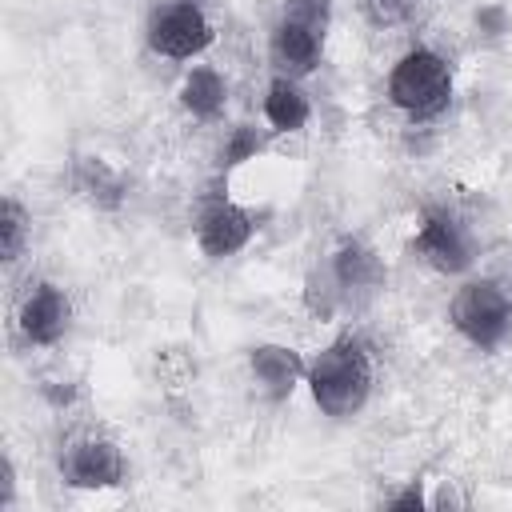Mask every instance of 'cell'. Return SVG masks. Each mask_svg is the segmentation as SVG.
<instances>
[{"label":"cell","mask_w":512,"mask_h":512,"mask_svg":"<svg viewBox=\"0 0 512 512\" xmlns=\"http://www.w3.org/2000/svg\"><path fill=\"white\" fill-rule=\"evenodd\" d=\"M312 396L328 416H348L364 404L368 384H372V364L368 352L356 340H336L332 348L320 352V360L308 372Z\"/></svg>","instance_id":"cell-1"},{"label":"cell","mask_w":512,"mask_h":512,"mask_svg":"<svg viewBox=\"0 0 512 512\" xmlns=\"http://www.w3.org/2000/svg\"><path fill=\"white\" fill-rule=\"evenodd\" d=\"M388 92L404 112L432 116L448 104V68L436 52H408L396 64V72L388 80Z\"/></svg>","instance_id":"cell-2"},{"label":"cell","mask_w":512,"mask_h":512,"mask_svg":"<svg viewBox=\"0 0 512 512\" xmlns=\"http://www.w3.org/2000/svg\"><path fill=\"white\" fill-rule=\"evenodd\" d=\"M452 324L480 348H492L504 340L508 324H512V308H508V296L480 280V284H468L460 288V296L452 300Z\"/></svg>","instance_id":"cell-3"},{"label":"cell","mask_w":512,"mask_h":512,"mask_svg":"<svg viewBox=\"0 0 512 512\" xmlns=\"http://www.w3.org/2000/svg\"><path fill=\"white\" fill-rule=\"evenodd\" d=\"M208 40H212V28H208L204 12L192 4H176L152 24V48L172 60L196 56L200 48H208Z\"/></svg>","instance_id":"cell-4"},{"label":"cell","mask_w":512,"mask_h":512,"mask_svg":"<svg viewBox=\"0 0 512 512\" xmlns=\"http://www.w3.org/2000/svg\"><path fill=\"white\" fill-rule=\"evenodd\" d=\"M64 476L76 488H108V484H120L124 464H120V452L108 440H84V444L68 448Z\"/></svg>","instance_id":"cell-5"},{"label":"cell","mask_w":512,"mask_h":512,"mask_svg":"<svg viewBox=\"0 0 512 512\" xmlns=\"http://www.w3.org/2000/svg\"><path fill=\"white\" fill-rule=\"evenodd\" d=\"M416 244H420V252H424L440 272H460V268L468 264V244H464L456 220L444 216V212H428V216H424Z\"/></svg>","instance_id":"cell-6"},{"label":"cell","mask_w":512,"mask_h":512,"mask_svg":"<svg viewBox=\"0 0 512 512\" xmlns=\"http://www.w3.org/2000/svg\"><path fill=\"white\" fill-rule=\"evenodd\" d=\"M64 324H68V300H64L60 288H52V284H40V288L24 300V308H20V328H24V336L36 340V344L60 340Z\"/></svg>","instance_id":"cell-7"},{"label":"cell","mask_w":512,"mask_h":512,"mask_svg":"<svg viewBox=\"0 0 512 512\" xmlns=\"http://www.w3.org/2000/svg\"><path fill=\"white\" fill-rule=\"evenodd\" d=\"M252 236V220L248 212L232 208V204H216L204 220H200V248L208 256H232L236 248H244Z\"/></svg>","instance_id":"cell-8"},{"label":"cell","mask_w":512,"mask_h":512,"mask_svg":"<svg viewBox=\"0 0 512 512\" xmlns=\"http://www.w3.org/2000/svg\"><path fill=\"white\" fill-rule=\"evenodd\" d=\"M252 372L260 376V384H268L272 396H284L292 392V384L300 380V356L292 348H276V344H264L252 352Z\"/></svg>","instance_id":"cell-9"},{"label":"cell","mask_w":512,"mask_h":512,"mask_svg":"<svg viewBox=\"0 0 512 512\" xmlns=\"http://www.w3.org/2000/svg\"><path fill=\"white\" fill-rule=\"evenodd\" d=\"M320 36H324V32H316V28H308V24L280 20V28H276V56H280L284 64H292L296 72H308V68L316 64V56H320Z\"/></svg>","instance_id":"cell-10"},{"label":"cell","mask_w":512,"mask_h":512,"mask_svg":"<svg viewBox=\"0 0 512 512\" xmlns=\"http://www.w3.org/2000/svg\"><path fill=\"white\" fill-rule=\"evenodd\" d=\"M264 112H268V120H272L276 128L292 132V128H300V124L308 120V100H304V96H300V88H292L288 80H276V84L268 88Z\"/></svg>","instance_id":"cell-11"},{"label":"cell","mask_w":512,"mask_h":512,"mask_svg":"<svg viewBox=\"0 0 512 512\" xmlns=\"http://www.w3.org/2000/svg\"><path fill=\"white\" fill-rule=\"evenodd\" d=\"M336 280H340L344 288H372V284L380 280V264H376V256H372L368 248L344 244V248L336 252Z\"/></svg>","instance_id":"cell-12"},{"label":"cell","mask_w":512,"mask_h":512,"mask_svg":"<svg viewBox=\"0 0 512 512\" xmlns=\"http://www.w3.org/2000/svg\"><path fill=\"white\" fill-rule=\"evenodd\" d=\"M184 104L196 112V116H216L224 108V80L212 72V68H196L188 80H184Z\"/></svg>","instance_id":"cell-13"},{"label":"cell","mask_w":512,"mask_h":512,"mask_svg":"<svg viewBox=\"0 0 512 512\" xmlns=\"http://www.w3.org/2000/svg\"><path fill=\"white\" fill-rule=\"evenodd\" d=\"M0 232H4V260H16L20 256V244H24V212L16 200H4L0 208Z\"/></svg>","instance_id":"cell-14"},{"label":"cell","mask_w":512,"mask_h":512,"mask_svg":"<svg viewBox=\"0 0 512 512\" xmlns=\"http://www.w3.org/2000/svg\"><path fill=\"white\" fill-rule=\"evenodd\" d=\"M80 180H84V188H96L104 204H116V200H120V184L104 172L100 160H84V164H80ZM96 192H92V196H96Z\"/></svg>","instance_id":"cell-15"},{"label":"cell","mask_w":512,"mask_h":512,"mask_svg":"<svg viewBox=\"0 0 512 512\" xmlns=\"http://www.w3.org/2000/svg\"><path fill=\"white\" fill-rule=\"evenodd\" d=\"M284 20H296V24H308V28L324 32V24H328V0H288Z\"/></svg>","instance_id":"cell-16"},{"label":"cell","mask_w":512,"mask_h":512,"mask_svg":"<svg viewBox=\"0 0 512 512\" xmlns=\"http://www.w3.org/2000/svg\"><path fill=\"white\" fill-rule=\"evenodd\" d=\"M364 8H368V16H372V24L392 28V24H400V20L412 16L416 0H364Z\"/></svg>","instance_id":"cell-17"},{"label":"cell","mask_w":512,"mask_h":512,"mask_svg":"<svg viewBox=\"0 0 512 512\" xmlns=\"http://www.w3.org/2000/svg\"><path fill=\"white\" fill-rule=\"evenodd\" d=\"M256 148H260V140H256V132H248V128H240V132L232 136V144H228V152H224V156H228V164H240V160H244L248 152H256Z\"/></svg>","instance_id":"cell-18"},{"label":"cell","mask_w":512,"mask_h":512,"mask_svg":"<svg viewBox=\"0 0 512 512\" xmlns=\"http://www.w3.org/2000/svg\"><path fill=\"white\" fill-rule=\"evenodd\" d=\"M392 508H420V492L412 488V492H404L400 500H392Z\"/></svg>","instance_id":"cell-19"}]
</instances>
